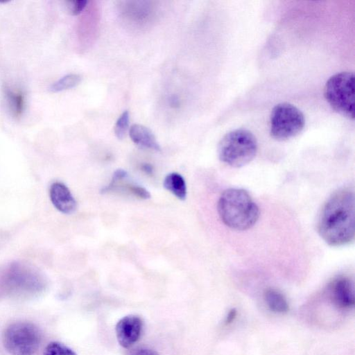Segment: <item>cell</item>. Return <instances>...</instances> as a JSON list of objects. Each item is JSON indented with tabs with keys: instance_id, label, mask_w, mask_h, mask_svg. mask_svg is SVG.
I'll use <instances>...</instances> for the list:
<instances>
[{
	"instance_id": "6da1fadb",
	"label": "cell",
	"mask_w": 355,
	"mask_h": 355,
	"mask_svg": "<svg viewBox=\"0 0 355 355\" xmlns=\"http://www.w3.org/2000/svg\"><path fill=\"white\" fill-rule=\"evenodd\" d=\"M354 192L341 189L334 192L322 207L318 220V232L329 245L352 242L355 235Z\"/></svg>"
},
{
	"instance_id": "7a4b0ae2",
	"label": "cell",
	"mask_w": 355,
	"mask_h": 355,
	"mask_svg": "<svg viewBox=\"0 0 355 355\" xmlns=\"http://www.w3.org/2000/svg\"><path fill=\"white\" fill-rule=\"evenodd\" d=\"M218 212L227 227L239 231L252 227L259 216L258 206L242 189L225 190L218 200Z\"/></svg>"
},
{
	"instance_id": "3957f363",
	"label": "cell",
	"mask_w": 355,
	"mask_h": 355,
	"mask_svg": "<svg viewBox=\"0 0 355 355\" xmlns=\"http://www.w3.org/2000/svg\"><path fill=\"white\" fill-rule=\"evenodd\" d=\"M257 151L254 135L245 129H236L225 134L218 146L219 159L232 167H241L250 163Z\"/></svg>"
},
{
	"instance_id": "277c9868",
	"label": "cell",
	"mask_w": 355,
	"mask_h": 355,
	"mask_svg": "<svg viewBox=\"0 0 355 355\" xmlns=\"http://www.w3.org/2000/svg\"><path fill=\"white\" fill-rule=\"evenodd\" d=\"M324 96L331 108L349 119L354 118V75L349 71L338 73L329 78Z\"/></svg>"
},
{
	"instance_id": "5b68a950",
	"label": "cell",
	"mask_w": 355,
	"mask_h": 355,
	"mask_svg": "<svg viewBox=\"0 0 355 355\" xmlns=\"http://www.w3.org/2000/svg\"><path fill=\"white\" fill-rule=\"evenodd\" d=\"M5 348L11 355H35L42 342L39 328L29 322H16L5 329Z\"/></svg>"
},
{
	"instance_id": "8992f818",
	"label": "cell",
	"mask_w": 355,
	"mask_h": 355,
	"mask_svg": "<svg viewBox=\"0 0 355 355\" xmlns=\"http://www.w3.org/2000/svg\"><path fill=\"white\" fill-rule=\"evenodd\" d=\"M304 124V116L297 107L288 103H281L272 110L270 133L275 139L287 140L300 133Z\"/></svg>"
},
{
	"instance_id": "52a82bcc",
	"label": "cell",
	"mask_w": 355,
	"mask_h": 355,
	"mask_svg": "<svg viewBox=\"0 0 355 355\" xmlns=\"http://www.w3.org/2000/svg\"><path fill=\"white\" fill-rule=\"evenodd\" d=\"M142 329L141 319L135 315H128L116 323L115 331L121 346L128 348L139 338Z\"/></svg>"
},
{
	"instance_id": "ba28073f",
	"label": "cell",
	"mask_w": 355,
	"mask_h": 355,
	"mask_svg": "<svg viewBox=\"0 0 355 355\" xmlns=\"http://www.w3.org/2000/svg\"><path fill=\"white\" fill-rule=\"evenodd\" d=\"M49 196L53 206L63 214H71L76 209V201L70 190L60 182L51 185Z\"/></svg>"
},
{
	"instance_id": "9c48e42d",
	"label": "cell",
	"mask_w": 355,
	"mask_h": 355,
	"mask_svg": "<svg viewBox=\"0 0 355 355\" xmlns=\"http://www.w3.org/2000/svg\"><path fill=\"white\" fill-rule=\"evenodd\" d=\"M331 296L334 303L340 308H351L354 305L352 282L347 277L336 279L331 285Z\"/></svg>"
},
{
	"instance_id": "30bf717a",
	"label": "cell",
	"mask_w": 355,
	"mask_h": 355,
	"mask_svg": "<svg viewBox=\"0 0 355 355\" xmlns=\"http://www.w3.org/2000/svg\"><path fill=\"white\" fill-rule=\"evenodd\" d=\"M129 135L132 141L137 146L157 151L160 150V146L154 134L147 127L134 124L130 129Z\"/></svg>"
},
{
	"instance_id": "8fae6325",
	"label": "cell",
	"mask_w": 355,
	"mask_h": 355,
	"mask_svg": "<svg viewBox=\"0 0 355 355\" xmlns=\"http://www.w3.org/2000/svg\"><path fill=\"white\" fill-rule=\"evenodd\" d=\"M164 188L180 200L187 196V186L183 177L178 173L168 174L164 180Z\"/></svg>"
},
{
	"instance_id": "7c38bea8",
	"label": "cell",
	"mask_w": 355,
	"mask_h": 355,
	"mask_svg": "<svg viewBox=\"0 0 355 355\" xmlns=\"http://www.w3.org/2000/svg\"><path fill=\"white\" fill-rule=\"evenodd\" d=\"M264 299L269 309L275 313H284L288 311L286 299L275 289H267L264 293Z\"/></svg>"
},
{
	"instance_id": "4fadbf2b",
	"label": "cell",
	"mask_w": 355,
	"mask_h": 355,
	"mask_svg": "<svg viewBox=\"0 0 355 355\" xmlns=\"http://www.w3.org/2000/svg\"><path fill=\"white\" fill-rule=\"evenodd\" d=\"M5 96L12 115L15 117H20L25 107V96L19 91L10 88L5 89Z\"/></svg>"
},
{
	"instance_id": "5bb4252c",
	"label": "cell",
	"mask_w": 355,
	"mask_h": 355,
	"mask_svg": "<svg viewBox=\"0 0 355 355\" xmlns=\"http://www.w3.org/2000/svg\"><path fill=\"white\" fill-rule=\"evenodd\" d=\"M81 81V76L76 73H69L60 78L50 87L51 92H60L77 86Z\"/></svg>"
},
{
	"instance_id": "9a60e30c",
	"label": "cell",
	"mask_w": 355,
	"mask_h": 355,
	"mask_svg": "<svg viewBox=\"0 0 355 355\" xmlns=\"http://www.w3.org/2000/svg\"><path fill=\"white\" fill-rule=\"evenodd\" d=\"M44 355H77L76 353L64 344L53 341L49 343L44 352Z\"/></svg>"
},
{
	"instance_id": "2e32d148",
	"label": "cell",
	"mask_w": 355,
	"mask_h": 355,
	"mask_svg": "<svg viewBox=\"0 0 355 355\" xmlns=\"http://www.w3.org/2000/svg\"><path fill=\"white\" fill-rule=\"evenodd\" d=\"M129 112L125 110L117 119L114 125V134L119 139L125 137L129 126Z\"/></svg>"
},
{
	"instance_id": "e0dca14e",
	"label": "cell",
	"mask_w": 355,
	"mask_h": 355,
	"mask_svg": "<svg viewBox=\"0 0 355 355\" xmlns=\"http://www.w3.org/2000/svg\"><path fill=\"white\" fill-rule=\"evenodd\" d=\"M71 12L72 15H77L80 14L86 7L87 1L85 0H78L71 2Z\"/></svg>"
},
{
	"instance_id": "ac0fdd59",
	"label": "cell",
	"mask_w": 355,
	"mask_h": 355,
	"mask_svg": "<svg viewBox=\"0 0 355 355\" xmlns=\"http://www.w3.org/2000/svg\"><path fill=\"white\" fill-rule=\"evenodd\" d=\"M133 355H159L156 351L148 348L137 349Z\"/></svg>"
},
{
	"instance_id": "d6986e66",
	"label": "cell",
	"mask_w": 355,
	"mask_h": 355,
	"mask_svg": "<svg viewBox=\"0 0 355 355\" xmlns=\"http://www.w3.org/2000/svg\"><path fill=\"white\" fill-rule=\"evenodd\" d=\"M236 311L235 309H232L229 313H227V316H226V318H225V324H230L234 320V318H236Z\"/></svg>"
},
{
	"instance_id": "ffe728a7",
	"label": "cell",
	"mask_w": 355,
	"mask_h": 355,
	"mask_svg": "<svg viewBox=\"0 0 355 355\" xmlns=\"http://www.w3.org/2000/svg\"><path fill=\"white\" fill-rule=\"evenodd\" d=\"M141 168L146 173L151 174L153 173V166L149 164H144Z\"/></svg>"
}]
</instances>
